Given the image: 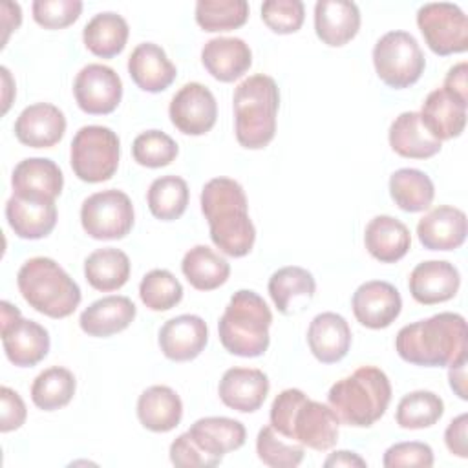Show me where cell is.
I'll return each mask as SVG.
<instances>
[{
  "label": "cell",
  "mask_w": 468,
  "mask_h": 468,
  "mask_svg": "<svg viewBox=\"0 0 468 468\" xmlns=\"http://www.w3.org/2000/svg\"><path fill=\"white\" fill-rule=\"evenodd\" d=\"M199 203L212 243L227 256H247L254 247L256 229L243 186L230 177H214L203 186Z\"/></svg>",
  "instance_id": "cell-1"
},
{
  "label": "cell",
  "mask_w": 468,
  "mask_h": 468,
  "mask_svg": "<svg viewBox=\"0 0 468 468\" xmlns=\"http://www.w3.org/2000/svg\"><path fill=\"white\" fill-rule=\"evenodd\" d=\"M399 356L413 366L446 367L466 356V320L459 313H439L404 325L395 338Z\"/></svg>",
  "instance_id": "cell-2"
},
{
  "label": "cell",
  "mask_w": 468,
  "mask_h": 468,
  "mask_svg": "<svg viewBox=\"0 0 468 468\" xmlns=\"http://www.w3.org/2000/svg\"><path fill=\"white\" fill-rule=\"evenodd\" d=\"M269 419L280 435L318 452L331 450L338 441L340 420L333 408L311 400L296 388L276 395Z\"/></svg>",
  "instance_id": "cell-3"
},
{
  "label": "cell",
  "mask_w": 468,
  "mask_h": 468,
  "mask_svg": "<svg viewBox=\"0 0 468 468\" xmlns=\"http://www.w3.org/2000/svg\"><path fill=\"white\" fill-rule=\"evenodd\" d=\"M391 384L388 375L375 366H362L349 377L336 380L327 393V402L338 420L355 426H373L388 410Z\"/></svg>",
  "instance_id": "cell-4"
},
{
  "label": "cell",
  "mask_w": 468,
  "mask_h": 468,
  "mask_svg": "<svg viewBox=\"0 0 468 468\" xmlns=\"http://www.w3.org/2000/svg\"><path fill=\"white\" fill-rule=\"evenodd\" d=\"M236 139L243 148H265L276 133L280 90L272 77L256 73L241 80L232 97Z\"/></svg>",
  "instance_id": "cell-5"
},
{
  "label": "cell",
  "mask_w": 468,
  "mask_h": 468,
  "mask_svg": "<svg viewBox=\"0 0 468 468\" xmlns=\"http://www.w3.org/2000/svg\"><path fill=\"white\" fill-rule=\"evenodd\" d=\"M271 324L272 313L265 300L254 291L239 289L230 296L218 322L219 342L236 356H260L269 347Z\"/></svg>",
  "instance_id": "cell-6"
},
{
  "label": "cell",
  "mask_w": 468,
  "mask_h": 468,
  "mask_svg": "<svg viewBox=\"0 0 468 468\" xmlns=\"http://www.w3.org/2000/svg\"><path fill=\"white\" fill-rule=\"evenodd\" d=\"M22 298L49 318H66L80 303L77 282L51 258L35 256L22 263L16 274Z\"/></svg>",
  "instance_id": "cell-7"
},
{
  "label": "cell",
  "mask_w": 468,
  "mask_h": 468,
  "mask_svg": "<svg viewBox=\"0 0 468 468\" xmlns=\"http://www.w3.org/2000/svg\"><path fill=\"white\" fill-rule=\"evenodd\" d=\"M119 157V137L108 126H82L71 141L69 163L80 181L102 183L112 179L117 172Z\"/></svg>",
  "instance_id": "cell-8"
},
{
  "label": "cell",
  "mask_w": 468,
  "mask_h": 468,
  "mask_svg": "<svg viewBox=\"0 0 468 468\" xmlns=\"http://www.w3.org/2000/svg\"><path fill=\"white\" fill-rule=\"evenodd\" d=\"M373 66L378 79L395 90L415 84L426 68L417 38L408 31H388L373 48Z\"/></svg>",
  "instance_id": "cell-9"
},
{
  "label": "cell",
  "mask_w": 468,
  "mask_h": 468,
  "mask_svg": "<svg viewBox=\"0 0 468 468\" xmlns=\"http://www.w3.org/2000/svg\"><path fill=\"white\" fill-rule=\"evenodd\" d=\"M133 221L132 199L122 190H101L82 201L80 225L93 239H122L132 230Z\"/></svg>",
  "instance_id": "cell-10"
},
{
  "label": "cell",
  "mask_w": 468,
  "mask_h": 468,
  "mask_svg": "<svg viewBox=\"0 0 468 468\" xmlns=\"http://www.w3.org/2000/svg\"><path fill=\"white\" fill-rule=\"evenodd\" d=\"M417 26L428 48L441 57L468 49V18L450 2H430L419 7Z\"/></svg>",
  "instance_id": "cell-11"
},
{
  "label": "cell",
  "mask_w": 468,
  "mask_h": 468,
  "mask_svg": "<svg viewBox=\"0 0 468 468\" xmlns=\"http://www.w3.org/2000/svg\"><path fill=\"white\" fill-rule=\"evenodd\" d=\"M73 95L84 113L108 115L122 99V80L113 68L93 62L77 73Z\"/></svg>",
  "instance_id": "cell-12"
},
{
  "label": "cell",
  "mask_w": 468,
  "mask_h": 468,
  "mask_svg": "<svg viewBox=\"0 0 468 468\" xmlns=\"http://www.w3.org/2000/svg\"><path fill=\"white\" fill-rule=\"evenodd\" d=\"M172 124L185 135H205L216 124L218 104L201 82H188L172 97L168 106Z\"/></svg>",
  "instance_id": "cell-13"
},
{
  "label": "cell",
  "mask_w": 468,
  "mask_h": 468,
  "mask_svg": "<svg viewBox=\"0 0 468 468\" xmlns=\"http://www.w3.org/2000/svg\"><path fill=\"white\" fill-rule=\"evenodd\" d=\"M355 318L367 329L391 325L402 309V298L395 285L382 280H369L356 287L351 298Z\"/></svg>",
  "instance_id": "cell-14"
},
{
  "label": "cell",
  "mask_w": 468,
  "mask_h": 468,
  "mask_svg": "<svg viewBox=\"0 0 468 468\" xmlns=\"http://www.w3.org/2000/svg\"><path fill=\"white\" fill-rule=\"evenodd\" d=\"M13 196L53 203L64 186V176L58 165L48 157H27L20 161L11 174Z\"/></svg>",
  "instance_id": "cell-15"
},
{
  "label": "cell",
  "mask_w": 468,
  "mask_h": 468,
  "mask_svg": "<svg viewBox=\"0 0 468 468\" xmlns=\"http://www.w3.org/2000/svg\"><path fill=\"white\" fill-rule=\"evenodd\" d=\"M410 292L422 305H435L452 300L461 287L457 267L444 260H428L419 263L408 280Z\"/></svg>",
  "instance_id": "cell-16"
},
{
  "label": "cell",
  "mask_w": 468,
  "mask_h": 468,
  "mask_svg": "<svg viewBox=\"0 0 468 468\" xmlns=\"http://www.w3.org/2000/svg\"><path fill=\"white\" fill-rule=\"evenodd\" d=\"M159 347L174 362H188L201 355L208 342V327L197 314H179L159 329Z\"/></svg>",
  "instance_id": "cell-17"
},
{
  "label": "cell",
  "mask_w": 468,
  "mask_h": 468,
  "mask_svg": "<svg viewBox=\"0 0 468 468\" xmlns=\"http://www.w3.org/2000/svg\"><path fill=\"white\" fill-rule=\"evenodd\" d=\"M66 132V117L60 108L49 102L26 106L15 121L16 139L29 148H51Z\"/></svg>",
  "instance_id": "cell-18"
},
{
  "label": "cell",
  "mask_w": 468,
  "mask_h": 468,
  "mask_svg": "<svg viewBox=\"0 0 468 468\" xmlns=\"http://www.w3.org/2000/svg\"><path fill=\"white\" fill-rule=\"evenodd\" d=\"M269 388V377L261 369L230 367L219 380L218 395L227 408L239 413H252L265 402Z\"/></svg>",
  "instance_id": "cell-19"
},
{
  "label": "cell",
  "mask_w": 468,
  "mask_h": 468,
  "mask_svg": "<svg viewBox=\"0 0 468 468\" xmlns=\"http://www.w3.org/2000/svg\"><path fill=\"white\" fill-rule=\"evenodd\" d=\"M466 232V214L450 205L430 210L417 223L419 241L428 250H455L464 243Z\"/></svg>",
  "instance_id": "cell-20"
},
{
  "label": "cell",
  "mask_w": 468,
  "mask_h": 468,
  "mask_svg": "<svg viewBox=\"0 0 468 468\" xmlns=\"http://www.w3.org/2000/svg\"><path fill=\"white\" fill-rule=\"evenodd\" d=\"M2 344L11 364L31 367L46 358L49 351V333L38 322L18 316L13 324L2 327Z\"/></svg>",
  "instance_id": "cell-21"
},
{
  "label": "cell",
  "mask_w": 468,
  "mask_h": 468,
  "mask_svg": "<svg viewBox=\"0 0 468 468\" xmlns=\"http://www.w3.org/2000/svg\"><path fill=\"white\" fill-rule=\"evenodd\" d=\"M205 69L219 82H232L249 71L252 51L243 38L216 37L205 42L201 49Z\"/></svg>",
  "instance_id": "cell-22"
},
{
  "label": "cell",
  "mask_w": 468,
  "mask_h": 468,
  "mask_svg": "<svg viewBox=\"0 0 468 468\" xmlns=\"http://www.w3.org/2000/svg\"><path fill=\"white\" fill-rule=\"evenodd\" d=\"M307 346L322 364L340 362L351 347V327L338 313L316 314L307 329Z\"/></svg>",
  "instance_id": "cell-23"
},
{
  "label": "cell",
  "mask_w": 468,
  "mask_h": 468,
  "mask_svg": "<svg viewBox=\"0 0 468 468\" xmlns=\"http://www.w3.org/2000/svg\"><path fill=\"white\" fill-rule=\"evenodd\" d=\"M358 29L360 11L355 2L318 0L314 4V31L324 44L340 48L353 40Z\"/></svg>",
  "instance_id": "cell-24"
},
{
  "label": "cell",
  "mask_w": 468,
  "mask_h": 468,
  "mask_svg": "<svg viewBox=\"0 0 468 468\" xmlns=\"http://www.w3.org/2000/svg\"><path fill=\"white\" fill-rule=\"evenodd\" d=\"M137 307L128 296L112 294L90 303L79 318L80 329L95 338H106L124 331L135 318Z\"/></svg>",
  "instance_id": "cell-25"
},
{
  "label": "cell",
  "mask_w": 468,
  "mask_h": 468,
  "mask_svg": "<svg viewBox=\"0 0 468 468\" xmlns=\"http://www.w3.org/2000/svg\"><path fill=\"white\" fill-rule=\"evenodd\" d=\"M128 73L143 91L159 93L176 80L177 69L161 46L143 42L128 57Z\"/></svg>",
  "instance_id": "cell-26"
},
{
  "label": "cell",
  "mask_w": 468,
  "mask_h": 468,
  "mask_svg": "<svg viewBox=\"0 0 468 468\" xmlns=\"http://www.w3.org/2000/svg\"><path fill=\"white\" fill-rule=\"evenodd\" d=\"M186 431L194 442L218 464L223 461L225 453L241 448L247 437L245 426L239 420L229 417L197 419Z\"/></svg>",
  "instance_id": "cell-27"
},
{
  "label": "cell",
  "mask_w": 468,
  "mask_h": 468,
  "mask_svg": "<svg viewBox=\"0 0 468 468\" xmlns=\"http://www.w3.org/2000/svg\"><path fill=\"white\" fill-rule=\"evenodd\" d=\"M419 115L424 128L441 143L459 137L466 126V104H461L442 88L428 93Z\"/></svg>",
  "instance_id": "cell-28"
},
{
  "label": "cell",
  "mask_w": 468,
  "mask_h": 468,
  "mask_svg": "<svg viewBox=\"0 0 468 468\" xmlns=\"http://www.w3.org/2000/svg\"><path fill=\"white\" fill-rule=\"evenodd\" d=\"M364 245L380 263H395L402 260L411 247L410 229L393 216H375L366 225Z\"/></svg>",
  "instance_id": "cell-29"
},
{
  "label": "cell",
  "mask_w": 468,
  "mask_h": 468,
  "mask_svg": "<svg viewBox=\"0 0 468 468\" xmlns=\"http://www.w3.org/2000/svg\"><path fill=\"white\" fill-rule=\"evenodd\" d=\"M389 146L408 159H428L441 152L442 143L422 124L419 112H402L389 126Z\"/></svg>",
  "instance_id": "cell-30"
},
{
  "label": "cell",
  "mask_w": 468,
  "mask_h": 468,
  "mask_svg": "<svg viewBox=\"0 0 468 468\" xmlns=\"http://www.w3.org/2000/svg\"><path fill=\"white\" fill-rule=\"evenodd\" d=\"M137 417L146 430L166 433L181 422L183 402L172 388L150 386L137 399Z\"/></svg>",
  "instance_id": "cell-31"
},
{
  "label": "cell",
  "mask_w": 468,
  "mask_h": 468,
  "mask_svg": "<svg viewBox=\"0 0 468 468\" xmlns=\"http://www.w3.org/2000/svg\"><path fill=\"white\" fill-rule=\"evenodd\" d=\"M5 218L18 238L40 239L57 225V205L55 201L44 203L11 196L5 203Z\"/></svg>",
  "instance_id": "cell-32"
},
{
  "label": "cell",
  "mask_w": 468,
  "mask_h": 468,
  "mask_svg": "<svg viewBox=\"0 0 468 468\" xmlns=\"http://www.w3.org/2000/svg\"><path fill=\"white\" fill-rule=\"evenodd\" d=\"M267 289L276 309L282 314H291L314 296L316 282L307 269L287 265L271 274Z\"/></svg>",
  "instance_id": "cell-33"
},
{
  "label": "cell",
  "mask_w": 468,
  "mask_h": 468,
  "mask_svg": "<svg viewBox=\"0 0 468 468\" xmlns=\"http://www.w3.org/2000/svg\"><path fill=\"white\" fill-rule=\"evenodd\" d=\"M130 271V258L115 247L97 249L84 260V278L101 292L121 289L128 282Z\"/></svg>",
  "instance_id": "cell-34"
},
{
  "label": "cell",
  "mask_w": 468,
  "mask_h": 468,
  "mask_svg": "<svg viewBox=\"0 0 468 468\" xmlns=\"http://www.w3.org/2000/svg\"><path fill=\"white\" fill-rule=\"evenodd\" d=\"M181 271L194 289L214 291L229 280L230 265L210 247L196 245L185 252Z\"/></svg>",
  "instance_id": "cell-35"
},
{
  "label": "cell",
  "mask_w": 468,
  "mask_h": 468,
  "mask_svg": "<svg viewBox=\"0 0 468 468\" xmlns=\"http://www.w3.org/2000/svg\"><path fill=\"white\" fill-rule=\"evenodd\" d=\"M128 22L112 11L95 15L82 29V40L88 51L101 58L119 55L128 42Z\"/></svg>",
  "instance_id": "cell-36"
},
{
  "label": "cell",
  "mask_w": 468,
  "mask_h": 468,
  "mask_svg": "<svg viewBox=\"0 0 468 468\" xmlns=\"http://www.w3.org/2000/svg\"><path fill=\"white\" fill-rule=\"evenodd\" d=\"M389 196L404 212H422L435 197V186L428 174L417 168H399L389 177Z\"/></svg>",
  "instance_id": "cell-37"
},
{
  "label": "cell",
  "mask_w": 468,
  "mask_h": 468,
  "mask_svg": "<svg viewBox=\"0 0 468 468\" xmlns=\"http://www.w3.org/2000/svg\"><path fill=\"white\" fill-rule=\"evenodd\" d=\"M77 389L73 373L66 367L53 366L38 373L31 384V400L44 411H55L69 404Z\"/></svg>",
  "instance_id": "cell-38"
},
{
  "label": "cell",
  "mask_w": 468,
  "mask_h": 468,
  "mask_svg": "<svg viewBox=\"0 0 468 468\" xmlns=\"http://www.w3.org/2000/svg\"><path fill=\"white\" fill-rule=\"evenodd\" d=\"M188 185L179 176H161L152 181L146 192V203L154 218L174 221L181 218L188 205Z\"/></svg>",
  "instance_id": "cell-39"
},
{
  "label": "cell",
  "mask_w": 468,
  "mask_h": 468,
  "mask_svg": "<svg viewBox=\"0 0 468 468\" xmlns=\"http://www.w3.org/2000/svg\"><path fill=\"white\" fill-rule=\"evenodd\" d=\"M444 413L442 399L426 389H417L404 395L397 406V424L404 430H424L433 426Z\"/></svg>",
  "instance_id": "cell-40"
},
{
  "label": "cell",
  "mask_w": 468,
  "mask_h": 468,
  "mask_svg": "<svg viewBox=\"0 0 468 468\" xmlns=\"http://www.w3.org/2000/svg\"><path fill=\"white\" fill-rule=\"evenodd\" d=\"M249 18L245 0H199L196 4V22L203 31H230L241 27Z\"/></svg>",
  "instance_id": "cell-41"
},
{
  "label": "cell",
  "mask_w": 468,
  "mask_h": 468,
  "mask_svg": "<svg viewBox=\"0 0 468 468\" xmlns=\"http://www.w3.org/2000/svg\"><path fill=\"white\" fill-rule=\"evenodd\" d=\"M141 302L152 311H168L183 298V285L166 269L146 272L139 283Z\"/></svg>",
  "instance_id": "cell-42"
},
{
  "label": "cell",
  "mask_w": 468,
  "mask_h": 468,
  "mask_svg": "<svg viewBox=\"0 0 468 468\" xmlns=\"http://www.w3.org/2000/svg\"><path fill=\"white\" fill-rule=\"evenodd\" d=\"M256 453L271 468H294L303 461V446L285 439L271 424L258 431Z\"/></svg>",
  "instance_id": "cell-43"
},
{
  "label": "cell",
  "mask_w": 468,
  "mask_h": 468,
  "mask_svg": "<svg viewBox=\"0 0 468 468\" xmlns=\"http://www.w3.org/2000/svg\"><path fill=\"white\" fill-rule=\"evenodd\" d=\"M179 154L177 143L161 130H148L139 133L132 144L135 163L146 168H161L170 165Z\"/></svg>",
  "instance_id": "cell-44"
},
{
  "label": "cell",
  "mask_w": 468,
  "mask_h": 468,
  "mask_svg": "<svg viewBox=\"0 0 468 468\" xmlns=\"http://www.w3.org/2000/svg\"><path fill=\"white\" fill-rule=\"evenodd\" d=\"M305 18V7L300 0H267L261 5V20L278 35L296 33Z\"/></svg>",
  "instance_id": "cell-45"
},
{
  "label": "cell",
  "mask_w": 468,
  "mask_h": 468,
  "mask_svg": "<svg viewBox=\"0 0 468 468\" xmlns=\"http://www.w3.org/2000/svg\"><path fill=\"white\" fill-rule=\"evenodd\" d=\"M33 18L46 29H62L71 26L82 13L80 0H35Z\"/></svg>",
  "instance_id": "cell-46"
},
{
  "label": "cell",
  "mask_w": 468,
  "mask_h": 468,
  "mask_svg": "<svg viewBox=\"0 0 468 468\" xmlns=\"http://www.w3.org/2000/svg\"><path fill=\"white\" fill-rule=\"evenodd\" d=\"M382 464L386 468H402V466L430 468L433 466V450L430 444L419 442V441L395 442L384 452Z\"/></svg>",
  "instance_id": "cell-47"
},
{
  "label": "cell",
  "mask_w": 468,
  "mask_h": 468,
  "mask_svg": "<svg viewBox=\"0 0 468 468\" xmlns=\"http://www.w3.org/2000/svg\"><path fill=\"white\" fill-rule=\"evenodd\" d=\"M170 461L176 466H218V463L207 455L188 435V431L181 433L170 444Z\"/></svg>",
  "instance_id": "cell-48"
},
{
  "label": "cell",
  "mask_w": 468,
  "mask_h": 468,
  "mask_svg": "<svg viewBox=\"0 0 468 468\" xmlns=\"http://www.w3.org/2000/svg\"><path fill=\"white\" fill-rule=\"evenodd\" d=\"M0 400H2L0 431L7 433L13 430H18L26 422V417H27V410H26L22 397L15 389L4 386L0 389Z\"/></svg>",
  "instance_id": "cell-49"
},
{
  "label": "cell",
  "mask_w": 468,
  "mask_h": 468,
  "mask_svg": "<svg viewBox=\"0 0 468 468\" xmlns=\"http://www.w3.org/2000/svg\"><path fill=\"white\" fill-rule=\"evenodd\" d=\"M466 430H468V415L461 413L455 419L450 420L446 431H444V442L446 448L450 450L452 455H457L461 459L468 457V439H466Z\"/></svg>",
  "instance_id": "cell-50"
},
{
  "label": "cell",
  "mask_w": 468,
  "mask_h": 468,
  "mask_svg": "<svg viewBox=\"0 0 468 468\" xmlns=\"http://www.w3.org/2000/svg\"><path fill=\"white\" fill-rule=\"evenodd\" d=\"M442 90L468 106V64L464 60L448 69Z\"/></svg>",
  "instance_id": "cell-51"
},
{
  "label": "cell",
  "mask_w": 468,
  "mask_h": 468,
  "mask_svg": "<svg viewBox=\"0 0 468 468\" xmlns=\"http://www.w3.org/2000/svg\"><path fill=\"white\" fill-rule=\"evenodd\" d=\"M448 380H450V388L453 389V393L461 399L466 400L468 399V389H466V356L459 358L457 362L448 366Z\"/></svg>",
  "instance_id": "cell-52"
},
{
  "label": "cell",
  "mask_w": 468,
  "mask_h": 468,
  "mask_svg": "<svg viewBox=\"0 0 468 468\" xmlns=\"http://www.w3.org/2000/svg\"><path fill=\"white\" fill-rule=\"evenodd\" d=\"M0 11H2V29H4V35H2V46H5L7 38H9V33L13 29H16L22 22V11H20V5L15 2H4L0 5Z\"/></svg>",
  "instance_id": "cell-53"
},
{
  "label": "cell",
  "mask_w": 468,
  "mask_h": 468,
  "mask_svg": "<svg viewBox=\"0 0 468 468\" xmlns=\"http://www.w3.org/2000/svg\"><path fill=\"white\" fill-rule=\"evenodd\" d=\"M324 466H367V463L355 452H347V450H338L335 453H331L325 461H324Z\"/></svg>",
  "instance_id": "cell-54"
},
{
  "label": "cell",
  "mask_w": 468,
  "mask_h": 468,
  "mask_svg": "<svg viewBox=\"0 0 468 468\" xmlns=\"http://www.w3.org/2000/svg\"><path fill=\"white\" fill-rule=\"evenodd\" d=\"M0 71H2V80H4V113H5L9 110V104H11V99H13L9 95V91H15V84H13V79H11L9 69L5 66H2Z\"/></svg>",
  "instance_id": "cell-55"
}]
</instances>
